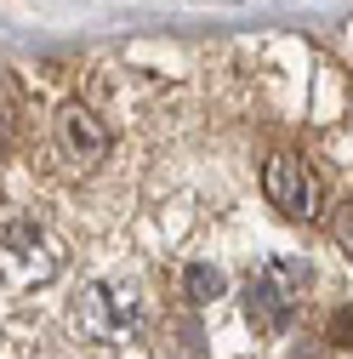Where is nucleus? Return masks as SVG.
<instances>
[{"label":"nucleus","mask_w":353,"mask_h":359,"mask_svg":"<svg viewBox=\"0 0 353 359\" xmlns=\"http://www.w3.org/2000/svg\"><path fill=\"white\" fill-rule=\"evenodd\" d=\"M63 274V245L52 229L18 217L0 229V285L6 291H34V285H52Z\"/></svg>","instance_id":"obj_1"},{"label":"nucleus","mask_w":353,"mask_h":359,"mask_svg":"<svg viewBox=\"0 0 353 359\" xmlns=\"http://www.w3.org/2000/svg\"><path fill=\"white\" fill-rule=\"evenodd\" d=\"M137 313H143V297L131 280H92L74 302V331L97 348H114L137 331Z\"/></svg>","instance_id":"obj_2"},{"label":"nucleus","mask_w":353,"mask_h":359,"mask_svg":"<svg viewBox=\"0 0 353 359\" xmlns=\"http://www.w3.org/2000/svg\"><path fill=\"white\" fill-rule=\"evenodd\" d=\"M302 291H307V262L274 257V262L251 268V280H245V291H240L245 320H251L256 331H279V325L291 320V308H296Z\"/></svg>","instance_id":"obj_3"},{"label":"nucleus","mask_w":353,"mask_h":359,"mask_svg":"<svg viewBox=\"0 0 353 359\" xmlns=\"http://www.w3.org/2000/svg\"><path fill=\"white\" fill-rule=\"evenodd\" d=\"M262 189H268V200L285 217H319V200H325L314 165H307L302 154H274L268 171H262Z\"/></svg>","instance_id":"obj_4"},{"label":"nucleus","mask_w":353,"mask_h":359,"mask_svg":"<svg viewBox=\"0 0 353 359\" xmlns=\"http://www.w3.org/2000/svg\"><path fill=\"white\" fill-rule=\"evenodd\" d=\"M57 143H63V154H69L74 165H97V160L109 154V131H103V120H97L92 109L69 103V109L57 114Z\"/></svg>","instance_id":"obj_5"},{"label":"nucleus","mask_w":353,"mask_h":359,"mask_svg":"<svg viewBox=\"0 0 353 359\" xmlns=\"http://www.w3.org/2000/svg\"><path fill=\"white\" fill-rule=\"evenodd\" d=\"M183 291H188L194 302H216V297H223V268H211V262H194L188 274H183Z\"/></svg>","instance_id":"obj_6"},{"label":"nucleus","mask_w":353,"mask_h":359,"mask_svg":"<svg viewBox=\"0 0 353 359\" xmlns=\"http://www.w3.org/2000/svg\"><path fill=\"white\" fill-rule=\"evenodd\" d=\"M331 342H353V313H347V308L331 320Z\"/></svg>","instance_id":"obj_7"},{"label":"nucleus","mask_w":353,"mask_h":359,"mask_svg":"<svg viewBox=\"0 0 353 359\" xmlns=\"http://www.w3.org/2000/svg\"><path fill=\"white\" fill-rule=\"evenodd\" d=\"M12 143V114H6V103H0V149Z\"/></svg>","instance_id":"obj_8"},{"label":"nucleus","mask_w":353,"mask_h":359,"mask_svg":"<svg viewBox=\"0 0 353 359\" xmlns=\"http://www.w3.org/2000/svg\"><path fill=\"white\" fill-rule=\"evenodd\" d=\"M342 240H347V257H353V217H347V229H342Z\"/></svg>","instance_id":"obj_9"}]
</instances>
